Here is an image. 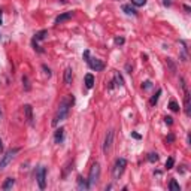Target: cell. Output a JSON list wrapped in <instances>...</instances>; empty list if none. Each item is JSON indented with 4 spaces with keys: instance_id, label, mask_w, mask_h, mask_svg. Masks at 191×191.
<instances>
[{
    "instance_id": "1",
    "label": "cell",
    "mask_w": 191,
    "mask_h": 191,
    "mask_svg": "<svg viewBox=\"0 0 191 191\" xmlns=\"http://www.w3.org/2000/svg\"><path fill=\"white\" fill-rule=\"evenodd\" d=\"M73 103H75L73 94L66 95V97L60 102L58 109H57V112H55V115H54V119H52V126H54V127H55L60 121H64V119L67 118V115H69V112H70V108L73 106Z\"/></svg>"
},
{
    "instance_id": "2",
    "label": "cell",
    "mask_w": 191,
    "mask_h": 191,
    "mask_svg": "<svg viewBox=\"0 0 191 191\" xmlns=\"http://www.w3.org/2000/svg\"><path fill=\"white\" fill-rule=\"evenodd\" d=\"M19 151H21V148H12V149H9V151L5 152V155L0 158V172H3L6 167L11 164V161L14 160V157H15Z\"/></svg>"
},
{
    "instance_id": "3",
    "label": "cell",
    "mask_w": 191,
    "mask_h": 191,
    "mask_svg": "<svg viewBox=\"0 0 191 191\" xmlns=\"http://www.w3.org/2000/svg\"><path fill=\"white\" fill-rule=\"evenodd\" d=\"M99 179H100V164L99 163H94L93 166H91V169H90V173H88V185H90V188L91 187H94L95 184L99 182Z\"/></svg>"
},
{
    "instance_id": "4",
    "label": "cell",
    "mask_w": 191,
    "mask_h": 191,
    "mask_svg": "<svg viewBox=\"0 0 191 191\" xmlns=\"http://www.w3.org/2000/svg\"><path fill=\"white\" fill-rule=\"evenodd\" d=\"M127 167V160L126 158H118L113 164V170H112V175H113V179H119V176H121L126 170Z\"/></svg>"
},
{
    "instance_id": "5",
    "label": "cell",
    "mask_w": 191,
    "mask_h": 191,
    "mask_svg": "<svg viewBox=\"0 0 191 191\" xmlns=\"http://www.w3.org/2000/svg\"><path fill=\"white\" fill-rule=\"evenodd\" d=\"M36 179H37V185L40 190H45L46 187V167L40 166L37 172H36Z\"/></svg>"
},
{
    "instance_id": "6",
    "label": "cell",
    "mask_w": 191,
    "mask_h": 191,
    "mask_svg": "<svg viewBox=\"0 0 191 191\" xmlns=\"http://www.w3.org/2000/svg\"><path fill=\"white\" fill-rule=\"evenodd\" d=\"M113 130H109L106 137H105V142H103V152L105 154H109L111 148H112V143H113Z\"/></svg>"
},
{
    "instance_id": "7",
    "label": "cell",
    "mask_w": 191,
    "mask_h": 191,
    "mask_svg": "<svg viewBox=\"0 0 191 191\" xmlns=\"http://www.w3.org/2000/svg\"><path fill=\"white\" fill-rule=\"evenodd\" d=\"M87 63H88V66H90L93 70H95V72H100V70L105 69V63H103L102 60H99V58H88Z\"/></svg>"
},
{
    "instance_id": "8",
    "label": "cell",
    "mask_w": 191,
    "mask_h": 191,
    "mask_svg": "<svg viewBox=\"0 0 191 191\" xmlns=\"http://www.w3.org/2000/svg\"><path fill=\"white\" fill-rule=\"evenodd\" d=\"M24 113H26V119L30 126H34V119H33V108L30 105H24Z\"/></svg>"
},
{
    "instance_id": "9",
    "label": "cell",
    "mask_w": 191,
    "mask_h": 191,
    "mask_svg": "<svg viewBox=\"0 0 191 191\" xmlns=\"http://www.w3.org/2000/svg\"><path fill=\"white\" fill-rule=\"evenodd\" d=\"M190 108H191V95L190 93L185 90V95H184V111L187 115H190Z\"/></svg>"
},
{
    "instance_id": "10",
    "label": "cell",
    "mask_w": 191,
    "mask_h": 191,
    "mask_svg": "<svg viewBox=\"0 0 191 191\" xmlns=\"http://www.w3.org/2000/svg\"><path fill=\"white\" fill-rule=\"evenodd\" d=\"M72 17H73V12H64V14H60V15L55 18V24H61V22L70 19Z\"/></svg>"
},
{
    "instance_id": "11",
    "label": "cell",
    "mask_w": 191,
    "mask_h": 191,
    "mask_svg": "<svg viewBox=\"0 0 191 191\" xmlns=\"http://www.w3.org/2000/svg\"><path fill=\"white\" fill-rule=\"evenodd\" d=\"M78 190H81V191H87V190H90V185H88V181L87 179H84L82 176H78Z\"/></svg>"
},
{
    "instance_id": "12",
    "label": "cell",
    "mask_w": 191,
    "mask_h": 191,
    "mask_svg": "<svg viewBox=\"0 0 191 191\" xmlns=\"http://www.w3.org/2000/svg\"><path fill=\"white\" fill-rule=\"evenodd\" d=\"M72 81H73V73H72V67H67L64 70V84L66 85H70Z\"/></svg>"
},
{
    "instance_id": "13",
    "label": "cell",
    "mask_w": 191,
    "mask_h": 191,
    "mask_svg": "<svg viewBox=\"0 0 191 191\" xmlns=\"http://www.w3.org/2000/svg\"><path fill=\"white\" fill-rule=\"evenodd\" d=\"M63 139H64V129H58V130H55V134H54V140H55V143H61Z\"/></svg>"
},
{
    "instance_id": "14",
    "label": "cell",
    "mask_w": 191,
    "mask_h": 191,
    "mask_svg": "<svg viewBox=\"0 0 191 191\" xmlns=\"http://www.w3.org/2000/svg\"><path fill=\"white\" fill-rule=\"evenodd\" d=\"M15 185V179L14 178H8L3 184H2V190L8 191V190H12V187Z\"/></svg>"
},
{
    "instance_id": "15",
    "label": "cell",
    "mask_w": 191,
    "mask_h": 191,
    "mask_svg": "<svg viewBox=\"0 0 191 191\" xmlns=\"http://www.w3.org/2000/svg\"><path fill=\"white\" fill-rule=\"evenodd\" d=\"M85 87L87 88H93L94 87V76L91 73L85 75Z\"/></svg>"
},
{
    "instance_id": "16",
    "label": "cell",
    "mask_w": 191,
    "mask_h": 191,
    "mask_svg": "<svg viewBox=\"0 0 191 191\" xmlns=\"http://www.w3.org/2000/svg\"><path fill=\"white\" fill-rule=\"evenodd\" d=\"M46 34H48V30H40L34 34V40H43L46 37Z\"/></svg>"
},
{
    "instance_id": "17",
    "label": "cell",
    "mask_w": 191,
    "mask_h": 191,
    "mask_svg": "<svg viewBox=\"0 0 191 191\" xmlns=\"http://www.w3.org/2000/svg\"><path fill=\"white\" fill-rule=\"evenodd\" d=\"M160 94H161V90H157V94H154L152 97H151V100H149V105H151V106H155V105H157Z\"/></svg>"
},
{
    "instance_id": "18",
    "label": "cell",
    "mask_w": 191,
    "mask_h": 191,
    "mask_svg": "<svg viewBox=\"0 0 191 191\" xmlns=\"http://www.w3.org/2000/svg\"><path fill=\"white\" fill-rule=\"evenodd\" d=\"M123 11L129 15H136V11L134 8H131V5H123Z\"/></svg>"
},
{
    "instance_id": "19",
    "label": "cell",
    "mask_w": 191,
    "mask_h": 191,
    "mask_svg": "<svg viewBox=\"0 0 191 191\" xmlns=\"http://www.w3.org/2000/svg\"><path fill=\"white\" fill-rule=\"evenodd\" d=\"M169 190H170V191H181V187H179V184H178L175 179H172L170 184H169Z\"/></svg>"
},
{
    "instance_id": "20",
    "label": "cell",
    "mask_w": 191,
    "mask_h": 191,
    "mask_svg": "<svg viewBox=\"0 0 191 191\" xmlns=\"http://www.w3.org/2000/svg\"><path fill=\"white\" fill-rule=\"evenodd\" d=\"M173 166H175V158H173V157H169V158H167V161H166V169L169 170V169H172Z\"/></svg>"
},
{
    "instance_id": "21",
    "label": "cell",
    "mask_w": 191,
    "mask_h": 191,
    "mask_svg": "<svg viewBox=\"0 0 191 191\" xmlns=\"http://www.w3.org/2000/svg\"><path fill=\"white\" fill-rule=\"evenodd\" d=\"M148 161H151V163L158 161V154H157V152H149V154H148Z\"/></svg>"
},
{
    "instance_id": "22",
    "label": "cell",
    "mask_w": 191,
    "mask_h": 191,
    "mask_svg": "<svg viewBox=\"0 0 191 191\" xmlns=\"http://www.w3.org/2000/svg\"><path fill=\"white\" fill-rule=\"evenodd\" d=\"M113 82H116L115 85L116 87H123V84H124V81H123V78L119 76V73H115V81Z\"/></svg>"
},
{
    "instance_id": "23",
    "label": "cell",
    "mask_w": 191,
    "mask_h": 191,
    "mask_svg": "<svg viewBox=\"0 0 191 191\" xmlns=\"http://www.w3.org/2000/svg\"><path fill=\"white\" fill-rule=\"evenodd\" d=\"M169 108H170L173 112H178V111H179V105H178L175 100H170V103H169Z\"/></svg>"
},
{
    "instance_id": "24",
    "label": "cell",
    "mask_w": 191,
    "mask_h": 191,
    "mask_svg": "<svg viewBox=\"0 0 191 191\" xmlns=\"http://www.w3.org/2000/svg\"><path fill=\"white\" fill-rule=\"evenodd\" d=\"M146 3V0H131V5H134V6H143V5H145Z\"/></svg>"
},
{
    "instance_id": "25",
    "label": "cell",
    "mask_w": 191,
    "mask_h": 191,
    "mask_svg": "<svg viewBox=\"0 0 191 191\" xmlns=\"http://www.w3.org/2000/svg\"><path fill=\"white\" fill-rule=\"evenodd\" d=\"M151 87H152L151 81H146V82H143V84H142V88H143V90H149Z\"/></svg>"
},
{
    "instance_id": "26",
    "label": "cell",
    "mask_w": 191,
    "mask_h": 191,
    "mask_svg": "<svg viewBox=\"0 0 191 191\" xmlns=\"http://www.w3.org/2000/svg\"><path fill=\"white\" fill-rule=\"evenodd\" d=\"M164 123L169 124V126H172V124H173V118H172V116H166V118H164Z\"/></svg>"
},
{
    "instance_id": "27",
    "label": "cell",
    "mask_w": 191,
    "mask_h": 191,
    "mask_svg": "<svg viewBox=\"0 0 191 191\" xmlns=\"http://www.w3.org/2000/svg\"><path fill=\"white\" fill-rule=\"evenodd\" d=\"M22 82H24V85H26V90L29 91V90H30V85H29V79H27V76H22Z\"/></svg>"
},
{
    "instance_id": "28",
    "label": "cell",
    "mask_w": 191,
    "mask_h": 191,
    "mask_svg": "<svg viewBox=\"0 0 191 191\" xmlns=\"http://www.w3.org/2000/svg\"><path fill=\"white\" fill-rule=\"evenodd\" d=\"M124 42V37H115V45H123Z\"/></svg>"
},
{
    "instance_id": "29",
    "label": "cell",
    "mask_w": 191,
    "mask_h": 191,
    "mask_svg": "<svg viewBox=\"0 0 191 191\" xmlns=\"http://www.w3.org/2000/svg\"><path fill=\"white\" fill-rule=\"evenodd\" d=\"M42 67H43V70H45V72H46V75H48V76H51V70H50V69H48V67H46V66H45V64H43V66H42Z\"/></svg>"
},
{
    "instance_id": "30",
    "label": "cell",
    "mask_w": 191,
    "mask_h": 191,
    "mask_svg": "<svg viewBox=\"0 0 191 191\" xmlns=\"http://www.w3.org/2000/svg\"><path fill=\"white\" fill-rule=\"evenodd\" d=\"M167 142H173L175 140V137H173V134H169V136H167V139H166Z\"/></svg>"
},
{
    "instance_id": "31",
    "label": "cell",
    "mask_w": 191,
    "mask_h": 191,
    "mask_svg": "<svg viewBox=\"0 0 191 191\" xmlns=\"http://www.w3.org/2000/svg\"><path fill=\"white\" fill-rule=\"evenodd\" d=\"M3 152V140H2V137H0V154Z\"/></svg>"
},
{
    "instance_id": "32",
    "label": "cell",
    "mask_w": 191,
    "mask_h": 191,
    "mask_svg": "<svg viewBox=\"0 0 191 191\" xmlns=\"http://www.w3.org/2000/svg\"><path fill=\"white\" fill-rule=\"evenodd\" d=\"M163 3H164L166 6H170V3H172V2H170V0H163Z\"/></svg>"
},
{
    "instance_id": "33",
    "label": "cell",
    "mask_w": 191,
    "mask_h": 191,
    "mask_svg": "<svg viewBox=\"0 0 191 191\" xmlns=\"http://www.w3.org/2000/svg\"><path fill=\"white\" fill-rule=\"evenodd\" d=\"M2 119H3V111H2V106H0V123H2Z\"/></svg>"
},
{
    "instance_id": "34",
    "label": "cell",
    "mask_w": 191,
    "mask_h": 191,
    "mask_svg": "<svg viewBox=\"0 0 191 191\" xmlns=\"http://www.w3.org/2000/svg\"><path fill=\"white\" fill-rule=\"evenodd\" d=\"M133 137H136V139H140V136H139L137 133H133Z\"/></svg>"
},
{
    "instance_id": "35",
    "label": "cell",
    "mask_w": 191,
    "mask_h": 191,
    "mask_svg": "<svg viewBox=\"0 0 191 191\" xmlns=\"http://www.w3.org/2000/svg\"><path fill=\"white\" fill-rule=\"evenodd\" d=\"M3 22V18H2V11H0V24Z\"/></svg>"
},
{
    "instance_id": "36",
    "label": "cell",
    "mask_w": 191,
    "mask_h": 191,
    "mask_svg": "<svg viewBox=\"0 0 191 191\" xmlns=\"http://www.w3.org/2000/svg\"><path fill=\"white\" fill-rule=\"evenodd\" d=\"M0 40H2V34H0Z\"/></svg>"
}]
</instances>
